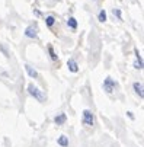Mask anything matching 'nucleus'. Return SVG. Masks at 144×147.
Instances as JSON below:
<instances>
[{"label":"nucleus","mask_w":144,"mask_h":147,"mask_svg":"<svg viewBox=\"0 0 144 147\" xmlns=\"http://www.w3.org/2000/svg\"><path fill=\"white\" fill-rule=\"evenodd\" d=\"M115 86H116V82H115V80H112L111 77H106V79H105V82H104V89L106 90V93H112V90H114Z\"/></svg>","instance_id":"7ed1b4c3"},{"label":"nucleus","mask_w":144,"mask_h":147,"mask_svg":"<svg viewBox=\"0 0 144 147\" xmlns=\"http://www.w3.org/2000/svg\"><path fill=\"white\" fill-rule=\"evenodd\" d=\"M67 25L71 28V29H76L77 28V20H76V18H69V20H67Z\"/></svg>","instance_id":"9d476101"},{"label":"nucleus","mask_w":144,"mask_h":147,"mask_svg":"<svg viewBox=\"0 0 144 147\" xmlns=\"http://www.w3.org/2000/svg\"><path fill=\"white\" fill-rule=\"evenodd\" d=\"M67 67H69V70L73 71V73H77V71H79V66H77L76 60H73V58H69V60H67Z\"/></svg>","instance_id":"39448f33"},{"label":"nucleus","mask_w":144,"mask_h":147,"mask_svg":"<svg viewBox=\"0 0 144 147\" xmlns=\"http://www.w3.org/2000/svg\"><path fill=\"white\" fill-rule=\"evenodd\" d=\"M66 119H67V117H66V114H60L58 117H55V124L57 125H61V124H64L66 122Z\"/></svg>","instance_id":"6e6552de"},{"label":"nucleus","mask_w":144,"mask_h":147,"mask_svg":"<svg viewBox=\"0 0 144 147\" xmlns=\"http://www.w3.org/2000/svg\"><path fill=\"white\" fill-rule=\"evenodd\" d=\"M25 70H26V73H28L32 79H38V71H36L34 67H31L29 64H25Z\"/></svg>","instance_id":"0eeeda50"},{"label":"nucleus","mask_w":144,"mask_h":147,"mask_svg":"<svg viewBox=\"0 0 144 147\" xmlns=\"http://www.w3.org/2000/svg\"><path fill=\"white\" fill-rule=\"evenodd\" d=\"M133 88H134L135 93H138V96H140V98H143V96H144V92H143V85H141L140 82H134V83H133Z\"/></svg>","instance_id":"423d86ee"},{"label":"nucleus","mask_w":144,"mask_h":147,"mask_svg":"<svg viewBox=\"0 0 144 147\" xmlns=\"http://www.w3.org/2000/svg\"><path fill=\"white\" fill-rule=\"evenodd\" d=\"M28 92H29V95H32L35 99H38L39 102H44V95H42V92H41L36 86H34L32 85V83H29V85H28Z\"/></svg>","instance_id":"f257e3e1"},{"label":"nucleus","mask_w":144,"mask_h":147,"mask_svg":"<svg viewBox=\"0 0 144 147\" xmlns=\"http://www.w3.org/2000/svg\"><path fill=\"white\" fill-rule=\"evenodd\" d=\"M114 15H116V16L121 19V12H119V9H114Z\"/></svg>","instance_id":"4468645a"},{"label":"nucleus","mask_w":144,"mask_h":147,"mask_svg":"<svg viewBox=\"0 0 144 147\" xmlns=\"http://www.w3.org/2000/svg\"><path fill=\"white\" fill-rule=\"evenodd\" d=\"M58 144H60L61 147H67V146H69V138H67L66 136H61V137L58 138Z\"/></svg>","instance_id":"1a4fd4ad"},{"label":"nucleus","mask_w":144,"mask_h":147,"mask_svg":"<svg viewBox=\"0 0 144 147\" xmlns=\"http://www.w3.org/2000/svg\"><path fill=\"white\" fill-rule=\"evenodd\" d=\"M45 22H47V26H52L54 22H55V19H54V16H47Z\"/></svg>","instance_id":"f8f14e48"},{"label":"nucleus","mask_w":144,"mask_h":147,"mask_svg":"<svg viewBox=\"0 0 144 147\" xmlns=\"http://www.w3.org/2000/svg\"><path fill=\"white\" fill-rule=\"evenodd\" d=\"M127 114H128V117H130L131 119H134V115H133V112H127Z\"/></svg>","instance_id":"2eb2a0df"},{"label":"nucleus","mask_w":144,"mask_h":147,"mask_svg":"<svg viewBox=\"0 0 144 147\" xmlns=\"http://www.w3.org/2000/svg\"><path fill=\"white\" fill-rule=\"evenodd\" d=\"M83 124L87 125V127H92L93 125V114L90 109H85L83 111Z\"/></svg>","instance_id":"f03ea898"},{"label":"nucleus","mask_w":144,"mask_h":147,"mask_svg":"<svg viewBox=\"0 0 144 147\" xmlns=\"http://www.w3.org/2000/svg\"><path fill=\"white\" fill-rule=\"evenodd\" d=\"M25 35H26L28 38H36V35H38V28H36V26H28V28L25 29Z\"/></svg>","instance_id":"20e7f679"},{"label":"nucleus","mask_w":144,"mask_h":147,"mask_svg":"<svg viewBox=\"0 0 144 147\" xmlns=\"http://www.w3.org/2000/svg\"><path fill=\"white\" fill-rule=\"evenodd\" d=\"M98 19L100 20V22H105V20H106V12H105L104 9H102V10L99 12V15H98Z\"/></svg>","instance_id":"9b49d317"},{"label":"nucleus","mask_w":144,"mask_h":147,"mask_svg":"<svg viewBox=\"0 0 144 147\" xmlns=\"http://www.w3.org/2000/svg\"><path fill=\"white\" fill-rule=\"evenodd\" d=\"M48 51H50V55H51V60H57V55H55V53H54V48H52V45H48Z\"/></svg>","instance_id":"ddd939ff"}]
</instances>
